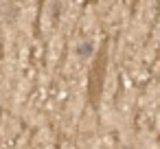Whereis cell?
Returning a JSON list of instances; mask_svg holds the SVG:
<instances>
[{
    "mask_svg": "<svg viewBox=\"0 0 160 149\" xmlns=\"http://www.w3.org/2000/svg\"><path fill=\"white\" fill-rule=\"evenodd\" d=\"M79 53H81V55H86V57H90V55H92V44H81Z\"/></svg>",
    "mask_w": 160,
    "mask_h": 149,
    "instance_id": "cell-1",
    "label": "cell"
}]
</instances>
